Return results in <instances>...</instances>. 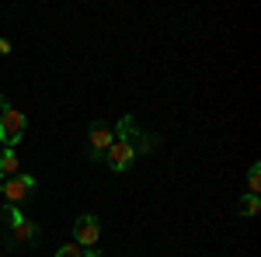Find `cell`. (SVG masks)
<instances>
[{
	"label": "cell",
	"instance_id": "1",
	"mask_svg": "<svg viewBox=\"0 0 261 257\" xmlns=\"http://www.w3.org/2000/svg\"><path fill=\"white\" fill-rule=\"evenodd\" d=\"M24 125H28V119H24V111H18V108H7L0 115V142H4V150H14L18 146V139L24 136Z\"/></svg>",
	"mask_w": 261,
	"mask_h": 257
},
{
	"label": "cell",
	"instance_id": "2",
	"mask_svg": "<svg viewBox=\"0 0 261 257\" xmlns=\"http://www.w3.org/2000/svg\"><path fill=\"white\" fill-rule=\"evenodd\" d=\"M112 139H115L112 125H108V122H101V119H94V122H91V129H87V157L94 160V163H101L105 150L112 146Z\"/></svg>",
	"mask_w": 261,
	"mask_h": 257
},
{
	"label": "cell",
	"instance_id": "3",
	"mask_svg": "<svg viewBox=\"0 0 261 257\" xmlns=\"http://www.w3.org/2000/svg\"><path fill=\"white\" fill-rule=\"evenodd\" d=\"M105 160H108V167L122 174V170H129L133 167V160H136V150H133V142L129 139H112V146L105 150Z\"/></svg>",
	"mask_w": 261,
	"mask_h": 257
},
{
	"label": "cell",
	"instance_id": "4",
	"mask_svg": "<svg viewBox=\"0 0 261 257\" xmlns=\"http://www.w3.org/2000/svg\"><path fill=\"white\" fill-rule=\"evenodd\" d=\"M35 191V178H28V174H14V178L4 181V188H0V195L7 198V205H18V202H28Z\"/></svg>",
	"mask_w": 261,
	"mask_h": 257
},
{
	"label": "cell",
	"instance_id": "5",
	"mask_svg": "<svg viewBox=\"0 0 261 257\" xmlns=\"http://www.w3.org/2000/svg\"><path fill=\"white\" fill-rule=\"evenodd\" d=\"M73 240L81 243V247H98L101 240V219L98 216H81L77 222H73Z\"/></svg>",
	"mask_w": 261,
	"mask_h": 257
},
{
	"label": "cell",
	"instance_id": "6",
	"mask_svg": "<svg viewBox=\"0 0 261 257\" xmlns=\"http://www.w3.org/2000/svg\"><path fill=\"white\" fill-rule=\"evenodd\" d=\"M35 237H39V226H35V222H28V219H24V222L14 226V240H18V243H32Z\"/></svg>",
	"mask_w": 261,
	"mask_h": 257
},
{
	"label": "cell",
	"instance_id": "7",
	"mask_svg": "<svg viewBox=\"0 0 261 257\" xmlns=\"http://www.w3.org/2000/svg\"><path fill=\"white\" fill-rule=\"evenodd\" d=\"M157 142H161V136H153V132H143V136H133V150H136V157H140V153H150Z\"/></svg>",
	"mask_w": 261,
	"mask_h": 257
},
{
	"label": "cell",
	"instance_id": "8",
	"mask_svg": "<svg viewBox=\"0 0 261 257\" xmlns=\"http://www.w3.org/2000/svg\"><path fill=\"white\" fill-rule=\"evenodd\" d=\"M4 174H11V178L18 174V153H14V150H4V153H0V178H4Z\"/></svg>",
	"mask_w": 261,
	"mask_h": 257
},
{
	"label": "cell",
	"instance_id": "9",
	"mask_svg": "<svg viewBox=\"0 0 261 257\" xmlns=\"http://www.w3.org/2000/svg\"><path fill=\"white\" fill-rule=\"evenodd\" d=\"M258 209H261V198L258 195H244L241 205H237V212H241V216H258Z\"/></svg>",
	"mask_w": 261,
	"mask_h": 257
},
{
	"label": "cell",
	"instance_id": "10",
	"mask_svg": "<svg viewBox=\"0 0 261 257\" xmlns=\"http://www.w3.org/2000/svg\"><path fill=\"white\" fill-rule=\"evenodd\" d=\"M247 188H251V195H261V163H251V170H247Z\"/></svg>",
	"mask_w": 261,
	"mask_h": 257
},
{
	"label": "cell",
	"instance_id": "11",
	"mask_svg": "<svg viewBox=\"0 0 261 257\" xmlns=\"http://www.w3.org/2000/svg\"><path fill=\"white\" fill-rule=\"evenodd\" d=\"M56 257H84L81 247H73V243H63L60 250H56Z\"/></svg>",
	"mask_w": 261,
	"mask_h": 257
},
{
	"label": "cell",
	"instance_id": "12",
	"mask_svg": "<svg viewBox=\"0 0 261 257\" xmlns=\"http://www.w3.org/2000/svg\"><path fill=\"white\" fill-rule=\"evenodd\" d=\"M0 52H4V56L11 52V42H7V39H0Z\"/></svg>",
	"mask_w": 261,
	"mask_h": 257
},
{
	"label": "cell",
	"instance_id": "13",
	"mask_svg": "<svg viewBox=\"0 0 261 257\" xmlns=\"http://www.w3.org/2000/svg\"><path fill=\"white\" fill-rule=\"evenodd\" d=\"M84 257H101V250H94V247H87V250H84Z\"/></svg>",
	"mask_w": 261,
	"mask_h": 257
},
{
	"label": "cell",
	"instance_id": "14",
	"mask_svg": "<svg viewBox=\"0 0 261 257\" xmlns=\"http://www.w3.org/2000/svg\"><path fill=\"white\" fill-rule=\"evenodd\" d=\"M0 188H4V181H0Z\"/></svg>",
	"mask_w": 261,
	"mask_h": 257
}]
</instances>
